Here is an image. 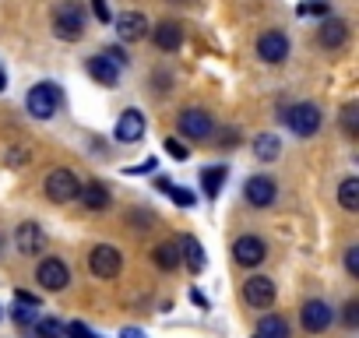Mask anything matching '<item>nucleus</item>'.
<instances>
[{"label":"nucleus","instance_id":"obj_1","mask_svg":"<svg viewBox=\"0 0 359 338\" xmlns=\"http://www.w3.org/2000/svg\"><path fill=\"white\" fill-rule=\"evenodd\" d=\"M53 36L60 43H78L85 36V8L78 0H60L53 11Z\"/></svg>","mask_w":359,"mask_h":338},{"label":"nucleus","instance_id":"obj_2","mask_svg":"<svg viewBox=\"0 0 359 338\" xmlns=\"http://www.w3.org/2000/svg\"><path fill=\"white\" fill-rule=\"evenodd\" d=\"M25 109L36 116V120H53L57 109H60V88L53 81H39L29 88L25 95Z\"/></svg>","mask_w":359,"mask_h":338},{"label":"nucleus","instance_id":"obj_3","mask_svg":"<svg viewBox=\"0 0 359 338\" xmlns=\"http://www.w3.org/2000/svg\"><path fill=\"white\" fill-rule=\"evenodd\" d=\"M176 130H180V137H187V141H205V137H212L215 120H212L208 109L187 106V109H180V116H176Z\"/></svg>","mask_w":359,"mask_h":338},{"label":"nucleus","instance_id":"obj_4","mask_svg":"<svg viewBox=\"0 0 359 338\" xmlns=\"http://www.w3.org/2000/svg\"><path fill=\"white\" fill-rule=\"evenodd\" d=\"M282 116H285V123H289V130H292L296 137H313V134L320 130V120H324L313 102H296V106H289Z\"/></svg>","mask_w":359,"mask_h":338},{"label":"nucleus","instance_id":"obj_5","mask_svg":"<svg viewBox=\"0 0 359 338\" xmlns=\"http://www.w3.org/2000/svg\"><path fill=\"white\" fill-rule=\"evenodd\" d=\"M120 268H123V254H120L113 243H99V247H92V254H88V271H92L99 282L116 278Z\"/></svg>","mask_w":359,"mask_h":338},{"label":"nucleus","instance_id":"obj_6","mask_svg":"<svg viewBox=\"0 0 359 338\" xmlns=\"http://www.w3.org/2000/svg\"><path fill=\"white\" fill-rule=\"evenodd\" d=\"M43 191H46V198L53 201V205H67V201H74L78 198V191H81V184H78V177L71 173V169H50V177H46V184H43Z\"/></svg>","mask_w":359,"mask_h":338},{"label":"nucleus","instance_id":"obj_7","mask_svg":"<svg viewBox=\"0 0 359 338\" xmlns=\"http://www.w3.org/2000/svg\"><path fill=\"white\" fill-rule=\"evenodd\" d=\"M36 282L46 289V292H64L67 282H71V271L60 257H43L39 268H36Z\"/></svg>","mask_w":359,"mask_h":338},{"label":"nucleus","instance_id":"obj_8","mask_svg":"<svg viewBox=\"0 0 359 338\" xmlns=\"http://www.w3.org/2000/svg\"><path fill=\"white\" fill-rule=\"evenodd\" d=\"M299 324H303V331H310V334L327 331V327L334 324V310H331V303H324V299H306L303 310H299Z\"/></svg>","mask_w":359,"mask_h":338},{"label":"nucleus","instance_id":"obj_9","mask_svg":"<svg viewBox=\"0 0 359 338\" xmlns=\"http://www.w3.org/2000/svg\"><path fill=\"white\" fill-rule=\"evenodd\" d=\"M275 296H278V289H275V278H268V275H254L243 282V299L254 310H268L275 303Z\"/></svg>","mask_w":359,"mask_h":338},{"label":"nucleus","instance_id":"obj_10","mask_svg":"<svg viewBox=\"0 0 359 338\" xmlns=\"http://www.w3.org/2000/svg\"><path fill=\"white\" fill-rule=\"evenodd\" d=\"M243 198H247V205L250 208H271L275 205V198H278V184L271 180V177H250L247 184H243Z\"/></svg>","mask_w":359,"mask_h":338},{"label":"nucleus","instance_id":"obj_11","mask_svg":"<svg viewBox=\"0 0 359 338\" xmlns=\"http://www.w3.org/2000/svg\"><path fill=\"white\" fill-rule=\"evenodd\" d=\"M15 247H18V254L22 257H39L43 250H46V233H43V226L39 222H22L18 229H15Z\"/></svg>","mask_w":359,"mask_h":338},{"label":"nucleus","instance_id":"obj_12","mask_svg":"<svg viewBox=\"0 0 359 338\" xmlns=\"http://www.w3.org/2000/svg\"><path fill=\"white\" fill-rule=\"evenodd\" d=\"M264 257H268V243L261 240V236H240L236 243H233V261L240 264V268H257V264H264Z\"/></svg>","mask_w":359,"mask_h":338},{"label":"nucleus","instance_id":"obj_13","mask_svg":"<svg viewBox=\"0 0 359 338\" xmlns=\"http://www.w3.org/2000/svg\"><path fill=\"white\" fill-rule=\"evenodd\" d=\"M257 57H261L264 64H285V60H289V36L278 32V29L264 32V36L257 39Z\"/></svg>","mask_w":359,"mask_h":338},{"label":"nucleus","instance_id":"obj_14","mask_svg":"<svg viewBox=\"0 0 359 338\" xmlns=\"http://www.w3.org/2000/svg\"><path fill=\"white\" fill-rule=\"evenodd\" d=\"M144 130H148L144 113L130 106V109H123V113H120V120H116V130H113V134H116V141H120V144H134V141H141V137H144Z\"/></svg>","mask_w":359,"mask_h":338},{"label":"nucleus","instance_id":"obj_15","mask_svg":"<svg viewBox=\"0 0 359 338\" xmlns=\"http://www.w3.org/2000/svg\"><path fill=\"white\" fill-rule=\"evenodd\" d=\"M148 36H151L155 50H162V53H176L184 46V25L180 22H158L155 29H148Z\"/></svg>","mask_w":359,"mask_h":338},{"label":"nucleus","instance_id":"obj_16","mask_svg":"<svg viewBox=\"0 0 359 338\" xmlns=\"http://www.w3.org/2000/svg\"><path fill=\"white\" fill-rule=\"evenodd\" d=\"M116 36H120V43H137V39H144V36H148V18H144L141 11H123V15L116 18Z\"/></svg>","mask_w":359,"mask_h":338},{"label":"nucleus","instance_id":"obj_17","mask_svg":"<svg viewBox=\"0 0 359 338\" xmlns=\"http://www.w3.org/2000/svg\"><path fill=\"white\" fill-rule=\"evenodd\" d=\"M317 43H320L324 50H345V43H348V25H345L341 18H324L320 29H317Z\"/></svg>","mask_w":359,"mask_h":338},{"label":"nucleus","instance_id":"obj_18","mask_svg":"<svg viewBox=\"0 0 359 338\" xmlns=\"http://www.w3.org/2000/svg\"><path fill=\"white\" fill-rule=\"evenodd\" d=\"M85 71H88V78H92V81H99V85H106V88H116V85H120V67H116L113 60H106L102 53L88 57Z\"/></svg>","mask_w":359,"mask_h":338},{"label":"nucleus","instance_id":"obj_19","mask_svg":"<svg viewBox=\"0 0 359 338\" xmlns=\"http://www.w3.org/2000/svg\"><path fill=\"white\" fill-rule=\"evenodd\" d=\"M78 201H81L88 212H106V208L113 205V198H109V187H106V184H99V180H88V184H81V191H78Z\"/></svg>","mask_w":359,"mask_h":338},{"label":"nucleus","instance_id":"obj_20","mask_svg":"<svg viewBox=\"0 0 359 338\" xmlns=\"http://www.w3.org/2000/svg\"><path fill=\"white\" fill-rule=\"evenodd\" d=\"M180 264H187L194 275H201L205 271V247L194 240V236H184V240H180Z\"/></svg>","mask_w":359,"mask_h":338},{"label":"nucleus","instance_id":"obj_21","mask_svg":"<svg viewBox=\"0 0 359 338\" xmlns=\"http://www.w3.org/2000/svg\"><path fill=\"white\" fill-rule=\"evenodd\" d=\"M226 180H229V169L226 165H205L201 169V191H205V198H219L222 187H226Z\"/></svg>","mask_w":359,"mask_h":338},{"label":"nucleus","instance_id":"obj_22","mask_svg":"<svg viewBox=\"0 0 359 338\" xmlns=\"http://www.w3.org/2000/svg\"><path fill=\"white\" fill-rule=\"evenodd\" d=\"M151 261H155V268H162V271H176V268H180V243H172V240L155 243V247H151Z\"/></svg>","mask_w":359,"mask_h":338},{"label":"nucleus","instance_id":"obj_23","mask_svg":"<svg viewBox=\"0 0 359 338\" xmlns=\"http://www.w3.org/2000/svg\"><path fill=\"white\" fill-rule=\"evenodd\" d=\"M254 338H289V320L282 313H268V317L257 320Z\"/></svg>","mask_w":359,"mask_h":338},{"label":"nucleus","instance_id":"obj_24","mask_svg":"<svg viewBox=\"0 0 359 338\" xmlns=\"http://www.w3.org/2000/svg\"><path fill=\"white\" fill-rule=\"evenodd\" d=\"M254 155H257L261 162H275V158L282 155L278 134H257V137H254Z\"/></svg>","mask_w":359,"mask_h":338},{"label":"nucleus","instance_id":"obj_25","mask_svg":"<svg viewBox=\"0 0 359 338\" xmlns=\"http://www.w3.org/2000/svg\"><path fill=\"white\" fill-rule=\"evenodd\" d=\"M338 205L345 212H359V177H345L338 184Z\"/></svg>","mask_w":359,"mask_h":338},{"label":"nucleus","instance_id":"obj_26","mask_svg":"<svg viewBox=\"0 0 359 338\" xmlns=\"http://www.w3.org/2000/svg\"><path fill=\"white\" fill-rule=\"evenodd\" d=\"M11 320H15L18 327H29V324H36V320H39V303H32V299H15Z\"/></svg>","mask_w":359,"mask_h":338},{"label":"nucleus","instance_id":"obj_27","mask_svg":"<svg viewBox=\"0 0 359 338\" xmlns=\"http://www.w3.org/2000/svg\"><path fill=\"white\" fill-rule=\"evenodd\" d=\"M341 130H345L348 137H359V106H355V102H348V106L341 109Z\"/></svg>","mask_w":359,"mask_h":338},{"label":"nucleus","instance_id":"obj_28","mask_svg":"<svg viewBox=\"0 0 359 338\" xmlns=\"http://www.w3.org/2000/svg\"><path fill=\"white\" fill-rule=\"evenodd\" d=\"M36 334H39V338H64L67 327H64L57 317H46V320H36Z\"/></svg>","mask_w":359,"mask_h":338},{"label":"nucleus","instance_id":"obj_29","mask_svg":"<svg viewBox=\"0 0 359 338\" xmlns=\"http://www.w3.org/2000/svg\"><path fill=\"white\" fill-rule=\"evenodd\" d=\"M165 194L172 198V205H176V208H194V205H198L194 191H187V187H172V184H169V187H165Z\"/></svg>","mask_w":359,"mask_h":338},{"label":"nucleus","instance_id":"obj_30","mask_svg":"<svg viewBox=\"0 0 359 338\" xmlns=\"http://www.w3.org/2000/svg\"><path fill=\"white\" fill-rule=\"evenodd\" d=\"M127 222H130V229L148 233V229L155 226V215H151V212H144V208H137V212H130V215H127Z\"/></svg>","mask_w":359,"mask_h":338},{"label":"nucleus","instance_id":"obj_31","mask_svg":"<svg viewBox=\"0 0 359 338\" xmlns=\"http://www.w3.org/2000/svg\"><path fill=\"white\" fill-rule=\"evenodd\" d=\"M165 151H169V158H176V162H184V158L191 155V148L184 144V137H165Z\"/></svg>","mask_w":359,"mask_h":338},{"label":"nucleus","instance_id":"obj_32","mask_svg":"<svg viewBox=\"0 0 359 338\" xmlns=\"http://www.w3.org/2000/svg\"><path fill=\"white\" fill-rule=\"evenodd\" d=\"M29 158H32V151H29V148H25V144H15V148H11V151H8V155H4V162H8V165H11V169H18V165H25V162H29Z\"/></svg>","mask_w":359,"mask_h":338},{"label":"nucleus","instance_id":"obj_33","mask_svg":"<svg viewBox=\"0 0 359 338\" xmlns=\"http://www.w3.org/2000/svg\"><path fill=\"white\" fill-rule=\"evenodd\" d=\"M345 271H348L352 278H359V247H348V250H345Z\"/></svg>","mask_w":359,"mask_h":338},{"label":"nucleus","instance_id":"obj_34","mask_svg":"<svg viewBox=\"0 0 359 338\" xmlns=\"http://www.w3.org/2000/svg\"><path fill=\"white\" fill-rule=\"evenodd\" d=\"M341 320H345L348 327H355V324H359V299H348V303H345V313H341Z\"/></svg>","mask_w":359,"mask_h":338},{"label":"nucleus","instance_id":"obj_35","mask_svg":"<svg viewBox=\"0 0 359 338\" xmlns=\"http://www.w3.org/2000/svg\"><path fill=\"white\" fill-rule=\"evenodd\" d=\"M92 11H95V18L106 25V22H113V11H109V4L106 0H92Z\"/></svg>","mask_w":359,"mask_h":338},{"label":"nucleus","instance_id":"obj_36","mask_svg":"<svg viewBox=\"0 0 359 338\" xmlns=\"http://www.w3.org/2000/svg\"><path fill=\"white\" fill-rule=\"evenodd\" d=\"M151 169H155V158H144L141 165H127V173H130V177H148Z\"/></svg>","mask_w":359,"mask_h":338},{"label":"nucleus","instance_id":"obj_37","mask_svg":"<svg viewBox=\"0 0 359 338\" xmlns=\"http://www.w3.org/2000/svg\"><path fill=\"white\" fill-rule=\"evenodd\" d=\"M299 18H310V15H327V4H299V11H296Z\"/></svg>","mask_w":359,"mask_h":338},{"label":"nucleus","instance_id":"obj_38","mask_svg":"<svg viewBox=\"0 0 359 338\" xmlns=\"http://www.w3.org/2000/svg\"><path fill=\"white\" fill-rule=\"evenodd\" d=\"M102 57H106V60H113L116 67H123V64H127V53H123L120 46H109V50H102Z\"/></svg>","mask_w":359,"mask_h":338},{"label":"nucleus","instance_id":"obj_39","mask_svg":"<svg viewBox=\"0 0 359 338\" xmlns=\"http://www.w3.org/2000/svg\"><path fill=\"white\" fill-rule=\"evenodd\" d=\"M67 334H71V338H95V334H92V331H88L81 320H74V324L67 327Z\"/></svg>","mask_w":359,"mask_h":338},{"label":"nucleus","instance_id":"obj_40","mask_svg":"<svg viewBox=\"0 0 359 338\" xmlns=\"http://www.w3.org/2000/svg\"><path fill=\"white\" fill-rule=\"evenodd\" d=\"M120 338H144V331H137V327H123Z\"/></svg>","mask_w":359,"mask_h":338},{"label":"nucleus","instance_id":"obj_41","mask_svg":"<svg viewBox=\"0 0 359 338\" xmlns=\"http://www.w3.org/2000/svg\"><path fill=\"white\" fill-rule=\"evenodd\" d=\"M191 299H194V303H198V306H208V299H205V296H201V292H198V289H191Z\"/></svg>","mask_w":359,"mask_h":338},{"label":"nucleus","instance_id":"obj_42","mask_svg":"<svg viewBox=\"0 0 359 338\" xmlns=\"http://www.w3.org/2000/svg\"><path fill=\"white\" fill-rule=\"evenodd\" d=\"M8 88V74H4V67H0V92Z\"/></svg>","mask_w":359,"mask_h":338},{"label":"nucleus","instance_id":"obj_43","mask_svg":"<svg viewBox=\"0 0 359 338\" xmlns=\"http://www.w3.org/2000/svg\"><path fill=\"white\" fill-rule=\"evenodd\" d=\"M0 320H4V306H0Z\"/></svg>","mask_w":359,"mask_h":338},{"label":"nucleus","instance_id":"obj_44","mask_svg":"<svg viewBox=\"0 0 359 338\" xmlns=\"http://www.w3.org/2000/svg\"><path fill=\"white\" fill-rule=\"evenodd\" d=\"M0 247H4V236H0Z\"/></svg>","mask_w":359,"mask_h":338}]
</instances>
